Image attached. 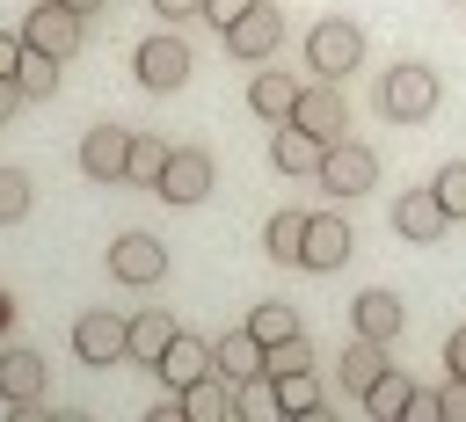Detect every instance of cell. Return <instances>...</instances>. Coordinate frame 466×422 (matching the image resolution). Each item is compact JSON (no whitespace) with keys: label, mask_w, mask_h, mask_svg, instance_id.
I'll return each instance as SVG.
<instances>
[{"label":"cell","mask_w":466,"mask_h":422,"mask_svg":"<svg viewBox=\"0 0 466 422\" xmlns=\"http://www.w3.org/2000/svg\"><path fill=\"white\" fill-rule=\"evenodd\" d=\"M400 327H408V306H400L393 291H379V284H371V291H364V298L350 306V335H371V342H393Z\"/></svg>","instance_id":"obj_15"},{"label":"cell","mask_w":466,"mask_h":422,"mask_svg":"<svg viewBox=\"0 0 466 422\" xmlns=\"http://www.w3.org/2000/svg\"><path fill=\"white\" fill-rule=\"evenodd\" d=\"M269 160H277L284 175H313V167H320V138H313V131H299V124L284 116V124L269 131Z\"/></svg>","instance_id":"obj_21"},{"label":"cell","mask_w":466,"mask_h":422,"mask_svg":"<svg viewBox=\"0 0 466 422\" xmlns=\"http://www.w3.org/2000/svg\"><path fill=\"white\" fill-rule=\"evenodd\" d=\"M430 189H437V204H444V218L459 226V218H466V160H444Z\"/></svg>","instance_id":"obj_29"},{"label":"cell","mask_w":466,"mask_h":422,"mask_svg":"<svg viewBox=\"0 0 466 422\" xmlns=\"http://www.w3.org/2000/svg\"><path fill=\"white\" fill-rule=\"evenodd\" d=\"M400 422H437V393H422V386H415V393H408V407H400Z\"/></svg>","instance_id":"obj_33"},{"label":"cell","mask_w":466,"mask_h":422,"mask_svg":"<svg viewBox=\"0 0 466 422\" xmlns=\"http://www.w3.org/2000/svg\"><path fill=\"white\" fill-rule=\"evenodd\" d=\"M7 320H15V298H7V291H0V327H7Z\"/></svg>","instance_id":"obj_39"},{"label":"cell","mask_w":466,"mask_h":422,"mask_svg":"<svg viewBox=\"0 0 466 422\" xmlns=\"http://www.w3.org/2000/svg\"><path fill=\"white\" fill-rule=\"evenodd\" d=\"M167 153H175L167 138H153V131H131V167H124V182H146V189H153V182H160V167H167Z\"/></svg>","instance_id":"obj_26"},{"label":"cell","mask_w":466,"mask_h":422,"mask_svg":"<svg viewBox=\"0 0 466 422\" xmlns=\"http://www.w3.org/2000/svg\"><path fill=\"white\" fill-rule=\"evenodd\" d=\"M437 422H466V378H451V386L437 393Z\"/></svg>","instance_id":"obj_31"},{"label":"cell","mask_w":466,"mask_h":422,"mask_svg":"<svg viewBox=\"0 0 466 422\" xmlns=\"http://www.w3.org/2000/svg\"><path fill=\"white\" fill-rule=\"evenodd\" d=\"M124 167H131V131L124 124H95L80 138V175L87 182H124Z\"/></svg>","instance_id":"obj_11"},{"label":"cell","mask_w":466,"mask_h":422,"mask_svg":"<svg viewBox=\"0 0 466 422\" xmlns=\"http://www.w3.org/2000/svg\"><path fill=\"white\" fill-rule=\"evenodd\" d=\"M269 400H277V415H320V386H313V371H284V378H269Z\"/></svg>","instance_id":"obj_25"},{"label":"cell","mask_w":466,"mask_h":422,"mask_svg":"<svg viewBox=\"0 0 466 422\" xmlns=\"http://www.w3.org/2000/svg\"><path fill=\"white\" fill-rule=\"evenodd\" d=\"M109 276H116V284L153 291V284L167 276V247H160L153 233H116V247H109Z\"/></svg>","instance_id":"obj_9"},{"label":"cell","mask_w":466,"mask_h":422,"mask_svg":"<svg viewBox=\"0 0 466 422\" xmlns=\"http://www.w3.org/2000/svg\"><path fill=\"white\" fill-rule=\"evenodd\" d=\"M44 357L36 349H0V400L7 407H29V400H44Z\"/></svg>","instance_id":"obj_19"},{"label":"cell","mask_w":466,"mask_h":422,"mask_svg":"<svg viewBox=\"0 0 466 422\" xmlns=\"http://www.w3.org/2000/svg\"><path fill=\"white\" fill-rule=\"evenodd\" d=\"M379 109H386L393 124H422V116L437 109V73H430L422 58H400V65L379 80Z\"/></svg>","instance_id":"obj_3"},{"label":"cell","mask_w":466,"mask_h":422,"mask_svg":"<svg viewBox=\"0 0 466 422\" xmlns=\"http://www.w3.org/2000/svg\"><path fill=\"white\" fill-rule=\"evenodd\" d=\"M22 51H29V44H22V36H7V29H0V73H15V65H22Z\"/></svg>","instance_id":"obj_35"},{"label":"cell","mask_w":466,"mask_h":422,"mask_svg":"<svg viewBox=\"0 0 466 422\" xmlns=\"http://www.w3.org/2000/svg\"><path fill=\"white\" fill-rule=\"evenodd\" d=\"M386 364H393V357H386V342H371V335H350V342H342V364H335V371H342L350 400H364V393H371V378H379Z\"/></svg>","instance_id":"obj_20"},{"label":"cell","mask_w":466,"mask_h":422,"mask_svg":"<svg viewBox=\"0 0 466 422\" xmlns=\"http://www.w3.org/2000/svg\"><path fill=\"white\" fill-rule=\"evenodd\" d=\"M291 102H299V80H291V73H255V80H248V109H255V116L284 124Z\"/></svg>","instance_id":"obj_22"},{"label":"cell","mask_w":466,"mask_h":422,"mask_svg":"<svg viewBox=\"0 0 466 422\" xmlns=\"http://www.w3.org/2000/svg\"><path fill=\"white\" fill-rule=\"evenodd\" d=\"M22 44H29V51H44V58H58V65H66V58H73V51H80V15H73V7H66V0H36V7H29V15H22Z\"/></svg>","instance_id":"obj_7"},{"label":"cell","mask_w":466,"mask_h":422,"mask_svg":"<svg viewBox=\"0 0 466 422\" xmlns=\"http://www.w3.org/2000/svg\"><path fill=\"white\" fill-rule=\"evenodd\" d=\"M15 87H22L29 102L58 95V58H44V51H22V65H15Z\"/></svg>","instance_id":"obj_28"},{"label":"cell","mask_w":466,"mask_h":422,"mask_svg":"<svg viewBox=\"0 0 466 422\" xmlns=\"http://www.w3.org/2000/svg\"><path fill=\"white\" fill-rule=\"evenodd\" d=\"M189 44L175 36V29H153L138 51H131V73H138V87H153V95H175L182 80H189Z\"/></svg>","instance_id":"obj_4"},{"label":"cell","mask_w":466,"mask_h":422,"mask_svg":"<svg viewBox=\"0 0 466 422\" xmlns=\"http://www.w3.org/2000/svg\"><path fill=\"white\" fill-rule=\"evenodd\" d=\"M248 335L269 349V342H284V335H299V313L291 306H277V298H262V306H248Z\"/></svg>","instance_id":"obj_27"},{"label":"cell","mask_w":466,"mask_h":422,"mask_svg":"<svg viewBox=\"0 0 466 422\" xmlns=\"http://www.w3.org/2000/svg\"><path fill=\"white\" fill-rule=\"evenodd\" d=\"M29 218V175L22 167H0V226Z\"/></svg>","instance_id":"obj_30"},{"label":"cell","mask_w":466,"mask_h":422,"mask_svg":"<svg viewBox=\"0 0 466 422\" xmlns=\"http://www.w3.org/2000/svg\"><path fill=\"white\" fill-rule=\"evenodd\" d=\"M15 102H22V87H15V73H0V124L15 116Z\"/></svg>","instance_id":"obj_36"},{"label":"cell","mask_w":466,"mask_h":422,"mask_svg":"<svg viewBox=\"0 0 466 422\" xmlns=\"http://www.w3.org/2000/svg\"><path fill=\"white\" fill-rule=\"evenodd\" d=\"M153 15H204V0H153Z\"/></svg>","instance_id":"obj_37"},{"label":"cell","mask_w":466,"mask_h":422,"mask_svg":"<svg viewBox=\"0 0 466 422\" xmlns=\"http://www.w3.org/2000/svg\"><path fill=\"white\" fill-rule=\"evenodd\" d=\"M444 371L466 378V327H451V342H444Z\"/></svg>","instance_id":"obj_34"},{"label":"cell","mask_w":466,"mask_h":422,"mask_svg":"<svg viewBox=\"0 0 466 422\" xmlns=\"http://www.w3.org/2000/svg\"><path fill=\"white\" fill-rule=\"evenodd\" d=\"M306 65H313L320 80L357 73V65H364V29H357V15H320V22L306 29Z\"/></svg>","instance_id":"obj_1"},{"label":"cell","mask_w":466,"mask_h":422,"mask_svg":"<svg viewBox=\"0 0 466 422\" xmlns=\"http://www.w3.org/2000/svg\"><path fill=\"white\" fill-rule=\"evenodd\" d=\"M211 182H218V160H211L204 146H175L167 167H160V182H153V196H160V204H204Z\"/></svg>","instance_id":"obj_5"},{"label":"cell","mask_w":466,"mask_h":422,"mask_svg":"<svg viewBox=\"0 0 466 422\" xmlns=\"http://www.w3.org/2000/svg\"><path fill=\"white\" fill-rule=\"evenodd\" d=\"M182 415L189 422H240V386H226L218 371H204L197 386H182Z\"/></svg>","instance_id":"obj_18"},{"label":"cell","mask_w":466,"mask_h":422,"mask_svg":"<svg viewBox=\"0 0 466 422\" xmlns=\"http://www.w3.org/2000/svg\"><path fill=\"white\" fill-rule=\"evenodd\" d=\"M73 357H80V364H95V371H102V364H116V357H124V320H116L109 306L80 313V320H73Z\"/></svg>","instance_id":"obj_13"},{"label":"cell","mask_w":466,"mask_h":422,"mask_svg":"<svg viewBox=\"0 0 466 422\" xmlns=\"http://www.w3.org/2000/svg\"><path fill=\"white\" fill-rule=\"evenodd\" d=\"M66 7H73V15H102L109 0H66Z\"/></svg>","instance_id":"obj_38"},{"label":"cell","mask_w":466,"mask_h":422,"mask_svg":"<svg viewBox=\"0 0 466 422\" xmlns=\"http://www.w3.org/2000/svg\"><path fill=\"white\" fill-rule=\"evenodd\" d=\"M313 175H320L328 196H350V204H357L364 189H379V153H371L364 138H335V146H320V167H313Z\"/></svg>","instance_id":"obj_2"},{"label":"cell","mask_w":466,"mask_h":422,"mask_svg":"<svg viewBox=\"0 0 466 422\" xmlns=\"http://www.w3.org/2000/svg\"><path fill=\"white\" fill-rule=\"evenodd\" d=\"M408 393H415V378H408L400 364H386V371L371 378V393H364V407H371L379 422H400V407H408Z\"/></svg>","instance_id":"obj_23"},{"label":"cell","mask_w":466,"mask_h":422,"mask_svg":"<svg viewBox=\"0 0 466 422\" xmlns=\"http://www.w3.org/2000/svg\"><path fill=\"white\" fill-rule=\"evenodd\" d=\"M153 371H160V386H167V393H182V386H197V378L211 371V342H197V335H182V327H175V342L160 349V364H153Z\"/></svg>","instance_id":"obj_17"},{"label":"cell","mask_w":466,"mask_h":422,"mask_svg":"<svg viewBox=\"0 0 466 422\" xmlns=\"http://www.w3.org/2000/svg\"><path fill=\"white\" fill-rule=\"evenodd\" d=\"M218 36H226V51H233V58L262 65V58H269V51L284 44V15H277L269 0H255V7H248V15L233 22V29H218Z\"/></svg>","instance_id":"obj_10"},{"label":"cell","mask_w":466,"mask_h":422,"mask_svg":"<svg viewBox=\"0 0 466 422\" xmlns=\"http://www.w3.org/2000/svg\"><path fill=\"white\" fill-rule=\"evenodd\" d=\"M211 371H218L226 386H255V378H262V342L248 335V320L226 327V335L211 342Z\"/></svg>","instance_id":"obj_14"},{"label":"cell","mask_w":466,"mask_h":422,"mask_svg":"<svg viewBox=\"0 0 466 422\" xmlns=\"http://www.w3.org/2000/svg\"><path fill=\"white\" fill-rule=\"evenodd\" d=\"M291 124H299V131H313L320 146L350 138V102H342V87H335V80H313V87H299V102H291Z\"/></svg>","instance_id":"obj_8"},{"label":"cell","mask_w":466,"mask_h":422,"mask_svg":"<svg viewBox=\"0 0 466 422\" xmlns=\"http://www.w3.org/2000/svg\"><path fill=\"white\" fill-rule=\"evenodd\" d=\"M248 7H255V0H204V22H211V29H233Z\"/></svg>","instance_id":"obj_32"},{"label":"cell","mask_w":466,"mask_h":422,"mask_svg":"<svg viewBox=\"0 0 466 422\" xmlns=\"http://www.w3.org/2000/svg\"><path fill=\"white\" fill-rule=\"evenodd\" d=\"M350 255H357V233H350V218H342V211H306V247H299V269L328 276V269H342Z\"/></svg>","instance_id":"obj_6"},{"label":"cell","mask_w":466,"mask_h":422,"mask_svg":"<svg viewBox=\"0 0 466 422\" xmlns=\"http://www.w3.org/2000/svg\"><path fill=\"white\" fill-rule=\"evenodd\" d=\"M444 226H451V218H444V204H437V189H430V182H422V189H400V196H393V233H400L408 247H430V240H437Z\"/></svg>","instance_id":"obj_12"},{"label":"cell","mask_w":466,"mask_h":422,"mask_svg":"<svg viewBox=\"0 0 466 422\" xmlns=\"http://www.w3.org/2000/svg\"><path fill=\"white\" fill-rule=\"evenodd\" d=\"M167 342H175V313L146 306V313H131V320H124V357H131V364H146V371H153Z\"/></svg>","instance_id":"obj_16"},{"label":"cell","mask_w":466,"mask_h":422,"mask_svg":"<svg viewBox=\"0 0 466 422\" xmlns=\"http://www.w3.org/2000/svg\"><path fill=\"white\" fill-rule=\"evenodd\" d=\"M299 247H306V211H277L262 226V255L269 262H299Z\"/></svg>","instance_id":"obj_24"}]
</instances>
